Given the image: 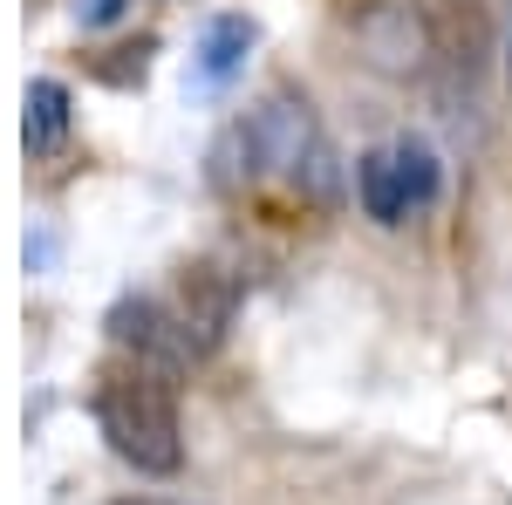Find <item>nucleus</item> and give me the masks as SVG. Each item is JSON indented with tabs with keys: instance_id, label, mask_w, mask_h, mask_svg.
Instances as JSON below:
<instances>
[{
	"instance_id": "nucleus-2",
	"label": "nucleus",
	"mask_w": 512,
	"mask_h": 505,
	"mask_svg": "<svg viewBox=\"0 0 512 505\" xmlns=\"http://www.w3.org/2000/svg\"><path fill=\"white\" fill-rule=\"evenodd\" d=\"M437 192H444V164L417 137H396V144H376L355 157V205L376 226H403V219L431 212Z\"/></svg>"
},
{
	"instance_id": "nucleus-6",
	"label": "nucleus",
	"mask_w": 512,
	"mask_h": 505,
	"mask_svg": "<svg viewBox=\"0 0 512 505\" xmlns=\"http://www.w3.org/2000/svg\"><path fill=\"white\" fill-rule=\"evenodd\" d=\"M233 314H239V280H233V273L212 267V260L185 267V280H178V328H185L192 355L219 349L226 328H233Z\"/></svg>"
},
{
	"instance_id": "nucleus-10",
	"label": "nucleus",
	"mask_w": 512,
	"mask_h": 505,
	"mask_svg": "<svg viewBox=\"0 0 512 505\" xmlns=\"http://www.w3.org/2000/svg\"><path fill=\"white\" fill-rule=\"evenodd\" d=\"M123 505H178V499H123Z\"/></svg>"
},
{
	"instance_id": "nucleus-4",
	"label": "nucleus",
	"mask_w": 512,
	"mask_h": 505,
	"mask_svg": "<svg viewBox=\"0 0 512 505\" xmlns=\"http://www.w3.org/2000/svg\"><path fill=\"white\" fill-rule=\"evenodd\" d=\"M349 35L362 48V62L376 76H431V55H437V35H431V7L417 0H355L349 7Z\"/></svg>"
},
{
	"instance_id": "nucleus-1",
	"label": "nucleus",
	"mask_w": 512,
	"mask_h": 505,
	"mask_svg": "<svg viewBox=\"0 0 512 505\" xmlns=\"http://www.w3.org/2000/svg\"><path fill=\"white\" fill-rule=\"evenodd\" d=\"M89 417L130 471H144V478H178L185 471V417H178V389H171L164 369L123 355L117 369L96 376Z\"/></svg>"
},
{
	"instance_id": "nucleus-9",
	"label": "nucleus",
	"mask_w": 512,
	"mask_h": 505,
	"mask_svg": "<svg viewBox=\"0 0 512 505\" xmlns=\"http://www.w3.org/2000/svg\"><path fill=\"white\" fill-rule=\"evenodd\" d=\"M499 55H506V89H512V0H506V21H499Z\"/></svg>"
},
{
	"instance_id": "nucleus-5",
	"label": "nucleus",
	"mask_w": 512,
	"mask_h": 505,
	"mask_svg": "<svg viewBox=\"0 0 512 505\" xmlns=\"http://www.w3.org/2000/svg\"><path fill=\"white\" fill-rule=\"evenodd\" d=\"M110 342H117L130 362H151L164 376H178V369L198 362L192 342H185V328H178V308H164L151 294H123L117 308H110Z\"/></svg>"
},
{
	"instance_id": "nucleus-8",
	"label": "nucleus",
	"mask_w": 512,
	"mask_h": 505,
	"mask_svg": "<svg viewBox=\"0 0 512 505\" xmlns=\"http://www.w3.org/2000/svg\"><path fill=\"white\" fill-rule=\"evenodd\" d=\"M69 123H76L69 89H62L55 76H35L28 82V117H21V144H28V157H48L62 137H69Z\"/></svg>"
},
{
	"instance_id": "nucleus-3",
	"label": "nucleus",
	"mask_w": 512,
	"mask_h": 505,
	"mask_svg": "<svg viewBox=\"0 0 512 505\" xmlns=\"http://www.w3.org/2000/svg\"><path fill=\"white\" fill-rule=\"evenodd\" d=\"M233 137H239V151H246V164H253V178L274 171V178H287V185H301V171L328 151V137H321V123H315V103H308L301 89L260 96L253 117L233 123Z\"/></svg>"
},
{
	"instance_id": "nucleus-7",
	"label": "nucleus",
	"mask_w": 512,
	"mask_h": 505,
	"mask_svg": "<svg viewBox=\"0 0 512 505\" xmlns=\"http://www.w3.org/2000/svg\"><path fill=\"white\" fill-rule=\"evenodd\" d=\"M253 41H260V28H253L246 14H219V21L205 28V41H198V76L212 82V89H226V82L246 69Z\"/></svg>"
}]
</instances>
